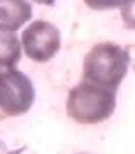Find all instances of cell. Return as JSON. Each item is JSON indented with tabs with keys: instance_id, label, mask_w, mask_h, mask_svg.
Returning <instances> with one entry per match:
<instances>
[{
	"instance_id": "cell-1",
	"label": "cell",
	"mask_w": 135,
	"mask_h": 154,
	"mask_svg": "<svg viewBox=\"0 0 135 154\" xmlns=\"http://www.w3.org/2000/svg\"><path fill=\"white\" fill-rule=\"evenodd\" d=\"M116 106V89L84 81L70 89L67 99V113L72 120L92 125L113 115Z\"/></svg>"
},
{
	"instance_id": "cell-2",
	"label": "cell",
	"mask_w": 135,
	"mask_h": 154,
	"mask_svg": "<svg viewBox=\"0 0 135 154\" xmlns=\"http://www.w3.org/2000/svg\"><path fill=\"white\" fill-rule=\"evenodd\" d=\"M130 55L125 48L115 43H99L87 51L84 58L82 79L118 89L128 72Z\"/></svg>"
},
{
	"instance_id": "cell-3",
	"label": "cell",
	"mask_w": 135,
	"mask_h": 154,
	"mask_svg": "<svg viewBox=\"0 0 135 154\" xmlns=\"http://www.w3.org/2000/svg\"><path fill=\"white\" fill-rule=\"evenodd\" d=\"M34 86L22 72L11 69L0 74V110L5 116H17L29 111L34 103Z\"/></svg>"
},
{
	"instance_id": "cell-4",
	"label": "cell",
	"mask_w": 135,
	"mask_h": 154,
	"mask_svg": "<svg viewBox=\"0 0 135 154\" xmlns=\"http://www.w3.org/2000/svg\"><path fill=\"white\" fill-rule=\"evenodd\" d=\"M24 53L34 62H48L60 50V31L48 21H34L21 34Z\"/></svg>"
},
{
	"instance_id": "cell-5",
	"label": "cell",
	"mask_w": 135,
	"mask_h": 154,
	"mask_svg": "<svg viewBox=\"0 0 135 154\" xmlns=\"http://www.w3.org/2000/svg\"><path fill=\"white\" fill-rule=\"evenodd\" d=\"M32 16L27 0H0V31H17Z\"/></svg>"
},
{
	"instance_id": "cell-6",
	"label": "cell",
	"mask_w": 135,
	"mask_h": 154,
	"mask_svg": "<svg viewBox=\"0 0 135 154\" xmlns=\"http://www.w3.org/2000/svg\"><path fill=\"white\" fill-rule=\"evenodd\" d=\"M21 60V41L12 31H0V74L11 70Z\"/></svg>"
},
{
	"instance_id": "cell-7",
	"label": "cell",
	"mask_w": 135,
	"mask_h": 154,
	"mask_svg": "<svg viewBox=\"0 0 135 154\" xmlns=\"http://www.w3.org/2000/svg\"><path fill=\"white\" fill-rule=\"evenodd\" d=\"M120 9L125 26L128 29H135V0H125Z\"/></svg>"
},
{
	"instance_id": "cell-8",
	"label": "cell",
	"mask_w": 135,
	"mask_h": 154,
	"mask_svg": "<svg viewBox=\"0 0 135 154\" xmlns=\"http://www.w3.org/2000/svg\"><path fill=\"white\" fill-rule=\"evenodd\" d=\"M87 7H91L92 11H108V9H116L121 7L125 0H84Z\"/></svg>"
},
{
	"instance_id": "cell-9",
	"label": "cell",
	"mask_w": 135,
	"mask_h": 154,
	"mask_svg": "<svg viewBox=\"0 0 135 154\" xmlns=\"http://www.w3.org/2000/svg\"><path fill=\"white\" fill-rule=\"evenodd\" d=\"M0 154H11L9 152V149H7V146L2 142V140H0Z\"/></svg>"
},
{
	"instance_id": "cell-10",
	"label": "cell",
	"mask_w": 135,
	"mask_h": 154,
	"mask_svg": "<svg viewBox=\"0 0 135 154\" xmlns=\"http://www.w3.org/2000/svg\"><path fill=\"white\" fill-rule=\"evenodd\" d=\"M34 2L43 4V5H53V4H55V0H34Z\"/></svg>"
},
{
	"instance_id": "cell-11",
	"label": "cell",
	"mask_w": 135,
	"mask_h": 154,
	"mask_svg": "<svg viewBox=\"0 0 135 154\" xmlns=\"http://www.w3.org/2000/svg\"><path fill=\"white\" fill-rule=\"evenodd\" d=\"M4 118H7V116H5V115H4V111L0 110V120H4Z\"/></svg>"
},
{
	"instance_id": "cell-12",
	"label": "cell",
	"mask_w": 135,
	"mask_h": 154,
	"mask_svg": "<svg viewBox=\"0 0 135 154\" xmlns=\"http://www.w3.org/2000/svg\"><path fill=\"white\" fill-rule=\"evenodd\" d=\"M81 154H86V152H81Z\"/></svg>"
}]
</instances>
